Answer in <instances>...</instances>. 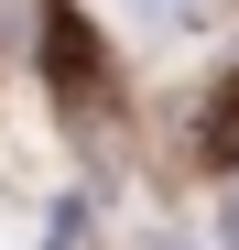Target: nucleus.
Wrapping results in <instances>:
<instances>
[{"instance_id":"obj_1","label":"nucleus","mask_w":239,"mask_h":250,"mask_svg":"<svg viewBox=\"0 0 239 250\" xmlns=\"http://www.w3.org/2000/svg\"><path fill=\"white\" fill-rule=\"evenodd\" d=\"M196 152H207V174H239V76H218V98L196 109Z\"/></svg>"},{"instance_id":"obj_2","label":"nucleus","mask_w":239,"mask_h":250,"mask_svg":"<svg viewBox=\"0 0 239 250\" xmlns=\"http://www.w3.org/2000/svg\"><path fill=\"white\" fill-rule=\"evenodd\" d=\"M120 11H131V22H141V33H185V22H196V11H207V0H120Z\"/></svg>"}]
</instances>
